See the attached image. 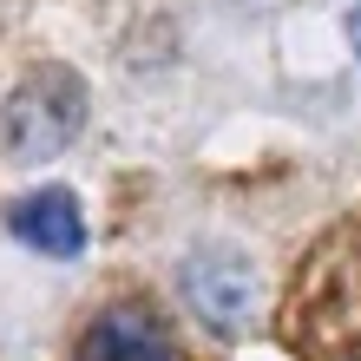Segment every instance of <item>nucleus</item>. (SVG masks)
Instances as JSON below:
<instances>
[{
	"instance_id": "nucleus-4",
	"label": "nucleus",
	"mask_w": 361,
	"mask_h": 361,
	"mask_svg": "<svg viewBox=\"0 0 361 361\" xmlns=\"http://www.w3.org/2000/svg\"><path fill=\"white\" fill-rule=\"evenodd\" d=\"M79 361H190L152 302H112L79 335Z\"/></svg>"
},
{
	"instance_id": "nucleus-6",
	"label": "nucleus",
	"mask_w": 361,
	"mask_h": 361,
	"mask_svg": "<svg viewBox=\"0 0 361 361\" xmlns=\"http://www.w3.org/2000/svg\"><path fill=\"white\" fill-rule=\"evenodd\" d=\"M348 47H355V53H361V7H355V13H348Z\"/></svg>"
},
{
	"instance_id": "nucleus-2",
	"label": "nucleus",
	"mask_w": 361,
	"mask_h": 361,
	"mask_svg": "<svg viewBox=\"0 0 361 361\" xmlns=\"http://www.w3.org/2000/svg\"><path fill=\"white\" fill-rule=\"evenodd\" d=\"M79 125H86V79L73 66H59V59H47V66H33L7 92V105H0V152L13 164L59 158L79 138Z\"/></svg>"
},
{
	"instance_id": "nucleus-1",
	"label": "nucleus",
	"mask_w": 361,
	"mask_h": 361,
	"mask_svg": "<svg viewBox=\"0 0 361 361\" xmlns=\"http://www.w3.org/2000/svg\"><path fill=\"white\" fill-rule=\"evenodd\" d=\"M276 335L295 361H361V210L335 217L302 250L276 309Z\"/></svg>"
},
{
	"instance_id": "nucleus-3",
	"label": "nucleus",
	"mask_w": 361,
	"mask_h": 361,
	"mask_svg": "<svg viewBox=\"0 0 361 361\" xmlns=\"http://www.w3.org/2000/svg\"><path fill=\"white\" fill-rule=\"evenodd\" d=\"M178 289H184L190 315H197L210 335H224V342L250 335V329H257V315H263L257 263H250L243 250H230V243H197L178 263Z\"/></svg>"
},
{
	"instance_id": "nucleus-5",
	"label": "nucleus",
	"mask_w": 361,
	"mask_h": 361,
	"mask_svg": "<svg viewBox=\"0 0 361 361\" xmlns=\"http://www.w3.org/2000/svg\"><path fill=\"white\" fill-rule=\"evenodd\" d=\"M7 230H13L27 250L53 257V263L86 257V210H79V197H73L66 184H47V190L13 197V204H7Z\"/></svg>"
}]
</instances>
